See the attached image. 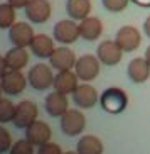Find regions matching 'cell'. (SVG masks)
Masks as SVG:
<instances>
[{"label": "cell", "mask_w": 150, "mask_h": 154, "mask_svg": "<svg viewBox=\"0 0 150 154\" xmlns=\"http://www.w3.org/2000/svg\"><path fill=\"white\" fill-rule=\"evenodd\" d=\"M76 151L79 154H103V142L96 136H83L78 140Z\"/></svg>", "instance_id": "obj_22"}, {"label": "cell", "mask_w": 150, "mask_h": 154, "mask_svg": "<svg viewBox=\"0 0 150 154\" xmlns=\"http://www.w3.org/2000/svg\"><path fill=\"white\" fill-rule=\"evenodd\" d=\"M5 63H7V68L9 69H15V71H20L22 68H25L29 63V54L24 48H17L14 46L12 49L7 51L5 54Z\"/></svg>", "instance_id": "obj_20"}, {"label": "cell", "mask_w": 150, "mask_h": 154, "mask_svg": "<svg viewBox=\"0 0 150 154\" xmlns=\"http://www.w3.org/2000/svg\"><path fill=\"white\" fill-rule=\"evenodd\" d=\"M37 154H64V152L61 151V147L56 142H46V144L39 146Z\"/></svg>", "instance_id": "obj_28"}, {"label": "cell", "mask_w": 150, "mask_h": 154, "mask_svg": "<svg viewBox=\"0 0 150 154\" xmlns=\"http://www.w3.org/2000/svg\"><path fill=\"white\" fill-rule=\"evenodd\" d=\"M115 41L118 42L120 48L125 53H132V51H135L140 46L142 36H140V32H138L137 27H133V26H123V27L118 29Z\"/></svg>", "instance_id": "obj_10"}, {"label": "cell", "mask_w": 150, "mask_h": 154, "mask_svg": "<svg viewBox=\"0 0 150 154\" xmlns=\"http://www.w3.org/2000/svg\"><path fill=\"white\" fill-rule=\"evenodd\" d=\"M78 75L73 73L71 69H66V71H57V75L54 76V90L61 91L64 95H69L73 93L78 88Z\"/></svg>", "instance_id": "obj_16"}, {"label": "cell", "mask_w": 150, "mask_h": 154, "mask_svg": "<svg viewBox=\"0 0 150 154\" xmlns=\"http://www.w3.org/2000/svg\"><path fill=\"white\" fill-rule=\"evenodd\" d=\"M7 2H9L12 7H15V9H25L31 0H7Z\"/></svg>", "instance_id": "obj_29"}, {"label": "cell", "mask_w": 150, "mask_h": 154, "mask_svg": "<svg viewBox=\"0 0 150 154\" xmlns=\"http://www.w3.org/2000/svg\"><path fill=\"white\" fill-rule=\"evenodd\" d=\"M0 85H2L4 93H7V95H19V93H22L25 85H27V78L24 76L20 71L7 69L5 75L0 78Z\"/></svg>", "instance_id": "obj_9"}, {"label": "cell", "mask_w": 150, "mask_h": 154, "mask_svg": "<svg viewBox=\"0 0 150 154\" xmlns=\"http://www.w3.org/2000/svg\"><path fill=\"white\" fill-rule=\"evenodd\" d=\"M64 154H79L78 151H68V152H64Z\"/></svg>", "instance_id": "obj_34"}, {"label": "cell", "mask_w": 150, "mask_h": 154, "mask_svg": "<svg viewBox=\"0 0 150 154\" xmlns=\"http://www.w3.org/2000/svg\"><path fill=\"white\" fill-rule=\"evenodd\" d=\"M130 0H101V4L108 12H113V14H118V12H123L127 9V5Z\"/></svg>", "instance_id": "obj_26"}, {"label": "cell", "mask_w": 150, "mask_h": 154, "mask_svg": "<svg viewBox=\"0 0 150 154\" xmlns=\"http://www.w3.org/2000/svg\"><path fill=\"white\" fill-rule=\"evenodd\" d=\"M2 91L4 90H2V85H0V98H2Z\"/></svg>", "instance_id": "obj_35"}, {"label": "cell", "mask_w": 150, "mask_h": 154, "mask_svg": "<svg viewBox=\"0 0 150 154\" xmlns=\"http://www.w3.org/2000/svg\"><path fill=\"white\" fill-rule=\"evenodd\" d=\"M12 147V137H10V132L5 129V127L0 125V154L10 151Z\"/></svg>", "instance_id": "obj_27"}, {"label": "cell", "mask_w": 150, "mask_h": 154, "mask_svg": "<svg viewBox=\"0 0 150 154\" xmlns=\"http://www.w3.org/2000/svg\"><path fill=\"white\" fill-rule=\"evenodd\" d=\"M86 127V119L83 115V112L76 109H71L61 117V131L66 136L73 137V136H79Z\"/></svg>", "instance_id": "obj_4"}, {"label": "cell", "mask_w": 150, "mask_h": 154, "mask_svg": "<svg viewBox=\"0 0 150 154\" xmlns=\"http://www.w3.org/2000/svg\"><path fill=\"white\" fill-rule=\"evenodd\" d=\"M96 56L103 64L106 66H115L122 61L123 49L116 41H101L96 49Z\"/></svg>", "instance_id": "obj_7"}, {"label": "cell", "mask_w": 150, "mask_h": 154, "mask_svg": "<svg viewBox=\"0 0 150 154\" xmlns=\"http://www.w3.org/2000/svg\"><path fill=\"white\" fill-rule=\"evenodd\" d=\"M78 58L74 54V51H71L66 46H61V48H56L54 53L51 54L49 58V64L57 71H66V69L74 68Z\"/></svg>", "instance_id": "obj_11"}, {"label": "cell", "mask_w": 150, "mask_h": 154, "mask_svg": "<svg viewBox=\"0 0 150 154\" xmlns=\"http://www.w3.org/2000/svg\"><path fill=\"white\" fill-rule=\"evenodd\" d=\"M29 48H31L32 54L37 56V58H42V59L51 58V54H52L54 49H56L54 41H52L49 36H46V34H36Z\"/></svg>", "instance_id": "obj_18"}, {"label": "cell", "mask_w": 150, "mask_h": 154, "mask_svg": "<svg viewBox=\"0 0 150 154\" xmlns=\"http://www.w3.org/2000/svg\"><path fill=\"white\" fill-rule=\"evenodd\" d=\"M73 95L74 103L79 109H93L98 102H100V93L96 91L95 86H91L90 83H83L78 85V88L71 93Z\"/></svg>", "instance_id": "obj_8"}, {"label": "cell", "mask_w": 150, "mask_h": 154, "mask_svg": "<svg viewBox=\"0 0 150 154\" xmlns=\"http://www.w3.org/2000/svg\"><path fill=\"white\" fill-rule=\"evenodd\" d=\"M69 102H68V95H64L61 91H52L46 97L44 102V109L46 112L49 113L51 117H63L64 113L68 112Z\"/></svg>", "instance_id": "obj_14"}, {"label": "cell", "mask_w": 150, "mask_h": 154, "mask_svg": "<svg viewBox=\"0 0 150 154\" xmlns=\"http://www.w3.org/2000/svg\"><path fill=\"white\" fill-rule=\"evenodd\" d=\"M25 15L34 24L46 22L51 17V4L47 0H31L25 7Z\"/></svg>", "instance_id": "obj_15"}, {"label": "cell", "mask_w": 150, "mask_h": 154, "mask_svg": "<svg viewBox=\"0 0 150 154\" xmlns=\"http://www.w3.org/2000/svg\"><path fill=\"white\" fill-rule=\"evenodd\" d=\"M143 32L150 37V15L145 19V22H143Z\"/></svg>", "instance_id": "obj_32"}, {"label": "cell", "mask_w": 150, "mask_h": 154, "mask_svg": "<svg viewBox=\"0 0 150 154\" xmlns=\"http://www.w3.org/2000/svg\"><path fill=\"white\" fill-rule=\"evenodd\" d=\"M128 103V97L127 93L118 88V86H111V88H106L103 93L100 95V105L101 109L108 113H122L123 110L127 109Z\"/></svg>", "instance_id": "obj_1"}, {"label": "cell", "mask_w": 150, "mask_h": 154, "mask_svg": "<svg viewBox=\"0 0 150 154\" xmlns=\"http://www.w3.org/2000/svg\"><path fill=\"white\" fill-rule=\"evenodd\" d=\"M52 66H47L44 63H37L29 69L27 82L34 90H47L54 85V75H52Z\"/></svg>", "instance_id": "obj_2"}, {"label": "cell", "mask_w": 150, "mask_h": 154, "mask_svg": "<svg viewBox=\"0 0 150 154\" xmlns=\"http://www.w3.org/2000/svg\"><path fill=\"white\" fill-rule=\"evenodd\" d=\"M10 154H34V144H31L27 139H19L12 144Z\"/></svg>", "instance_id": "obj_25"}, {"label": "cell", "mask_w": 150, "mask_h": 154, "mask_svg": "<svg viewBox=\"0 0 150 154\" xmlns=\"http://www.w3.org/2000/svg\"><path fill=\"white\" fill-rule=\"evenodd\" d=\"M127 73H128V78L133 83H143L150 76V64L147 63L145 58H133L128 63Z\"/></svg>", "instance_id": "obj_17"}, {"label": "cell", "mask_w": 150, "mask_h": 154, "mask_svg": "<svg viewBox=\"0 0 150 154\" xmlns=\"http://www.w3.org/2000/svg\"><path fill=\"white\" fill-rule=\"evenodd\" d=\"M143 58H145V59H147V63L150 64V46L145 49V56H143Z\"/></svg>", "instance_id": "obj_33"}, {"label": "cell", "mask_w": 150, "mask_h": 154, "mask_svg": "<svg viewBox=\"0 0 150 154\" xmlns=\"http://www.w3.org/2000/svg\"><path fill=\"white\" fill-rule=\"evenodd\" d=\"M34 36L36 34H34L32 27L27 22H15L9 29V39L17 48H27V46H31Z\"/></svg>", "instance_id": "obj_12"}, {"label": "cell", "mask_w": 150, "mask_h": 154, "mask_svg": "<svg viewBox=\"0 0 150 154\" xmlns=\"http://www.w3.org/2000/svg\"><path fill=\"white\" fill-rule=\"evenodd\" d=\"M54 39L57 42H61L63 46L66 44H73V42L78 41V37L79 36V24H76L71 19H63V20H59V22H56L54 26Z\"/></svg>", "instance_id": "obj_5"}, {"label": "cell", "mask_w": 150, "mask_h": 154, "mask_svg": "<svg viewBox=\"0 0 150 154\" xmlns=\"http://www.w3.org/2000/svg\"><path fill=\"white\" fill-rule=\"evenodd\" d=\"M101 61L98 56L95 54H83L81 58H78L76 64H74V73L81 82H93L98 75H100V66Z\"/></svg>", "instance_id": "obj_3"}, {"label": "cell", "mask_w": 150, "mask_h": 154, "mask_svg": "<svg viewBox=\"0 0 150 154\" xmlns=\"http://www.w3.org/2000/svg\"><path fill=\"white\" fill-rule=\"evenodd\" d=\"M51 127L42 120H34L31 125L25 129V139L34 146H42L51 140Z\"/></svg>", "instance_id": "obj_13"}, {"label": "cell", "mask_w": 150, "mask_h": 154, "mask_svg": "<svg viewBox=\"0 0 150 154\" xmlns=\"http://www.w3.org/2000/svg\"><path fill=\"white\" fill-rule=\"evenodd\" d=\"M66 12L73 20H79L90 17L91 12V2L90 0H68L66 2Z\"/></svg>", "instance_id": "obj_21"}, {"label": "cell", "mask_w": 150, "mask_h": 154, "mask_svg": "<svg viewBox=\"0 0 150 154\" xmlns=\"http://www.w3.org/2000/svg\"><path fill=\"white\" fill-rule=\"evenodd\" d=\"M14 112H15V105L9 98H0V124L12 122Z\"/></svg>", "instance_id": "obj_24"}, {"label": "cell", "mask_w": 150, "mask_h": 154, "mask_svg": "<svg viewBox=\"0 0 150 154\" xmlns=\"http://www.w3.org/2000/svg\"><path fill=\"white\" fill-rule=\"evenodd\" d=\"M7 63H5V56H0V78L5 75V71H7Z\"/></svg>", "instance_id": "obj_31"}, {"label": "cell", "mask_w": 150, "mask_h": 154, "mask_svg": "<svg viewBox=\"0 0 150 154\" xmlns=\"http://www.w3.org/2000/svg\"><path fill=\"white\" fill-rule=\"evenodd\" d=\"M130 2H133L135 5H138L142 9H150V0H130Z\"/></svg>", "instance_id": "obj_30"}, {"label": "cell", "mask_w": 150, "mask_h": 154, "mask_svg": "<svg viewBox=\"0 0 150 154\" xmlns=\"http://www.w3.org/2000/svg\"><path fill=\"white\" fill-rule=\"evenodd\" d=\"M15 10L9 2L0 4V29H10L15 24Z\"/></svg>", "instance_id": "obj_23"}, {"label": "cell", "mask_w": 150, "mask_h": 154, "mask_svg": "<svg viewBox=\"0 0 150 154\" xmlns=\"http://www.w3.org/2000/svg\"><path fill=\"white\" fill-rule=\"evenodd\" d=\"M34 120H37V107L34 102L31 100H22L15 105V112H14V124L19 129H27Z\"/></svg>", "instance_id": "obj_6"}, {"label": "cell", "mask_w": 150, "mask_h": 154, "mask_svg": "<svg viewBox=\"0 0 150 154\" xmlns=\"http://www.w3.org/2000/svg\"><path fill=\"white\" fill-rule=\"evenodd\" d=\"M103 32V24L98 17H86L79 22V36L84 41H96Z\"/></svg>", "instance_id": "obj_19"}]
</instances>
